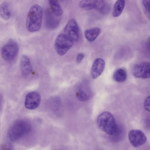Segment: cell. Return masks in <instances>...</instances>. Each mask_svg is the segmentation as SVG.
Wrapping results in <instances>:
<instances>
[{
    "label": "cell",
    "mask_w": 150,
    "mask_h": 150,
    "mask_svg": "<svg viewBox=\"0 0 150 150\" xmlns=\"http://www.w3.org/2000/svg\"></svg>",
    "instance_id": "obj_23"
},
{
    "label": "cell",
    "mask_w": 150,
    "mask_h": 150,
    "mask_svg": "<svg viewBox=\"0 0 150 150\" xmlns=\"http://www.w3.org/2000/svg\"><path fill=\"white\" fill-rule=\"evenodd\" d=\"M41 100L39 94L35 91L30 92L26 95L25 101V108L29 110H34L39 105Z\"/></svg>",
    "instance_id": "obj_10"
},
{
    "label": "cell",
    "mask_w": 150,
    "mask_h": 150,
    "mask_svg": "<svg viewBox=\"0 0 150 150\" xmlns=\"http://www.w3.org/2000/svg\"><path fill=\"white\" fill-rule=\"evenodd\" d=\"M43 9L38 4L33 5L28 13L26 23L28 30L30 32H35L40 29L42 20Z\"/></svg>",
    "instance_id": "obj_1"
},
{
    "label": "cell",
    "mask_w": 150,
    "mask_h": 150,
    "mask_svg": "<svg viewBox=\"0 0 150 150\" xmlns=\"http://www.w3.org/2000/svg\"><path fill=\"white\" fill-rule=\"evenodd\" d=\"M127 74L126 71L123 69L120 68L114 73L113 78L114 80L118 82H122L126 79Z\"/></svg>",
    "instance_id": "obj_17"
},
{
    "label": "cell",
    "mask_w": 150,
    "mask_h": 150,
    "mask_svg": "<svg viewBox=\"0 0 150 150\" xmlns=\"http://www.w3.org/2000/svg\"><path fill=\"white\" fill-rule=\"evenodd\" d=\"M52 11L51 9L48 8L45 14V23L47 27L50 29H54L59 25L60 20Z\"/></svg>",
    "instance_id": "obj_11"
},
{
    "label": "cell",
    "mask_w": 150,
    "mask_h": 150,
    "mask_svg": "<svg viewBox=\"0 0 150 150\" xmlns=\"http://www.w3.org/2000/svg\"><path fill=\"white\" fill-rule=\"evenodd\" d=\"M145 109L147 111H150V96H148L145 100L144 104Z\"/></svg>",
    "instance_id": "obj_21"
},
{
    "label": "cell",
    "mask_w": 150,
    "mask_h": 150,
    "mask_svg": "<svg viewBox=\"0 0 150 150\" xmlns=\"http://www.w3.org/2000/svg\"><path fill=\"white\" fill-rule=\"evenodd\" d=\"M125 0H117L113 6L112 15L114 17L119 16L124 9Z\"/></svg>",
    "instance_id": "obj_16"
},
{
    "label": "cell",
    "mask_w": 150,
    "mask_h": 150,
    "mask_svg": "<svg viewBox=\"0 0 150 150\" xmlns=\"http://www.w3.org/2000/svg\"><path fill=\"white\" fill-rule=\"evenodd\" d=\"M133 75L136 77L146 79L150 76V64L149 62H143L135 64L132 69Z\"/></svg>",
    "instance_id": "obj_8"
},
{
    "label": "cell",
    "mask_w": 150,
    "mask_h": 150,
    "mask_svg": "<svg viewBox=\"0 0 150 150\" xmlns=\"http://www.w3.org/2000/svg\"><path fill=\"white\" fill-rule=\"evenodd\" d=\"M105 67V62L101 58H97L94 61L91 68V74L94 79L97 78L103 71Z\"/></svg>",
    "instance_id": "obj_12"
},
{
    "label": "cell",
    "mask_w": 150,
    "mask_h": 150,
    "mask_svg": "<svg viewBox=\"0 0 150 150\" xmlns=\"http://www.w3.org/2000/svg\"><path fill=\"white\" fill-rule=\"evenodd\" d=\"M63 33L74 42L79 40V29L78 24L74 19L71 18L68 21L64 28Z\"/></svg>",
    "instance_id": "obj_7"
},
{
    "label": "cell",
    "mask_w": 150,
    "mask_h": 150,
    "mask_svg": "<svg viewBox=\"0 0 150 150\" xmlns=\"http://www.w3.org/2000/svg\"><path fill=\"white\" fill-rule=\"evenodd\" d=\"M74 42L64 33H61L57 36L55 40V49L59 55H63L72 47Z\"/></svg>",
    "instance_id": "obj_5"
},
{
    "label": "cell",
    "mask_w": 150,
    "mask_h": 150,
    "mask_svg": "<svg viewBox=\"0 0 150 150\" xmlns=\"http://www.w3.org/2000/svg\"><path fill=\"white\" fill-rule=\"evenodd\" d=\"M100 32L101 30L99 28L94 27L85 30L84 36L88 41L93 42L99 36Z\"/></svg>",
    "instance_id": "obj_15"
},
{
    "label": "cell",
    "mask_w": 150,
    "mask_h": 150,
    "mask_svg": "<svg viewBox=\"0 0 150 150\" xmlns=\"http://www.w3.org/2000/svg\"><path fill=\"white\" fill-rule=\"evenodd\" d=\"M20 65L22 73L23 75H28L31 72L32 66L30 59L27 56L23 55L22 56Z\"/></svg>",
    "instance_id": "obj_13"
},
{
    "label": "cell",
    "mask_w": 150,
    "mask_h": 150,
    "mask_svg": "<svg viewBox=\"0 0 150 150\" xmlns=\"http://www.w3.org/2000/svg\"><path fill=\"white\" fill-rule=\"evenodd\" d=\"M79 5L83 9H95L104 15L108 14L110 10L109 4L105 0H82L79 2Z\"/></svg>",
    "instance_id": "obj_4"
},
{
    "label": "cell",
    "mask_w": 150,
    "mask_h": 150,
    "mask_svg": "<svg viewBox=\"0 0 150 150\" xmlns=\"http://www.w3.org/2000/svg\"><path fill=\"white\" fill-rule=\"evenodd\" d=\"M128 139L130 144L135 147H139L144 144L146 141V137L142 130L132 129L129 132Z\"/></svg>",
    "instance_id": "obj_9"
},
{
    "label": "cell",
    "mask_w": 150,
    "mask_h": 150,
    "mask_svg": "<svg viewBox=\"0 0 150 150\" xmlns=\"http://www.w3.org/2000/svg\"><path fill=\"white\" fill-rule=\"evenodd\" d=\"M30 129V126L27 122L23 120H18L10 127L8 136L11 140L16 141L27 134Z\"/></svg>",
    "instance_id": "obj_3"
},
{
    "label": "cell",
    "mask_w": 150,
    "mask_h": 150,
    "mask_svg": "<svg viewBox=\"0 0 150 150\" xmlns=\"http://www.w3.org/2000/svg\"><path fill=\"white\" fill-rule=\"evenodd\" d=\"M85 56L84 54L82 53H79L76 57V62L77 63H79L81 62Z\"/></svg>",
    "instance_id": "obj_22"
},
{
    "label": "cell",
    "mask_w": 150,
    "mask_h": 150,
    "mask_svg": "<svg viewBox=\"0 0 150 150\" xmlns=\"http://www.w3.org/2000/svg\"><path fill=\"white\" fill-rule=\"evenodd\" d=\"M11 11L10 6L7 2L2 3L0 5V16L5 20L9 19L11 17Z\"/></svg>",
    "instance_id": "obj_14"
},
{
    "label": "cell",
    "mask_w": 150,
    "mask_h": 150,
    "mask_svg": "<svg viewBox=\"0 0 150 150\" xmlns=\"http://www.w3.org/2000/svg\"><path fill=\"white\" fill-rule=\"evenodd\" d=\"M51 9L53 13L58 17L62 14V10L58 0H49Z\"/></svg>",
    "instance_id": "obj_18"
},
{
    "label": "cell",
    "mask_w": 150,
    "mask_h": 150,
    "mask_svg": "<svg viewBox=\"0 0 150 150\" xmlns=\"http://www.w3.org/2000/svg\"><path fill=\"white\" fill-rule=\"evenodd\" d=\"M19 51V47L16 42L11 40L2 47L1 54L5 60L10 61L13 60L17 55Z\"/></svg>",
    "instance_id": "obj_6"
},
{
    "label": "cell",
    "mask_w": 150,
    "mask_h": 150,
    "mask_svg": "<svg viewBox=\"0 0 150 150\" xmlns=\"http://www.w3.org/2000/svg\"><path fill=\"white\" fill-rule=\"evenodd\" d=\"M142 4L146 13L149 17L150 0H142Z\"/></svg>",
    "instance_id": "obj_20"
},
{
    "label": "cell",
    "mask_w": 150,
    "mask_h": 150,
    "mask_svg": "<svg viewBox=\"0 0 150 150\" xmlns=\"http://www.w3.org/2000/svg\"><path fill=\"white\" fill-rule=\"evenodd\" d=\"M76 96L77 98L80 101H86L89 98V95L83 90H81L78 91L76 93Z\"/></svg>",
    "instance_id": "obj_19"
},
{
    "label": "cell",
    "mask_w": 150,
    "mask_h": 150,
    "mask_svg": "<svg viewBox=\"0 0 150 150\" xmlns=\"http://www.w3.org/2000/svg\"><path fill=\"white\" fill-rule=\"evenodd\" d=\"M97 122L99 129L108 134L113 135L116 132L117 126L115 119L108 112L100 114L97 117Z\"/></svg>",
    "instance_id": "obj_2"
}]
</instances>
